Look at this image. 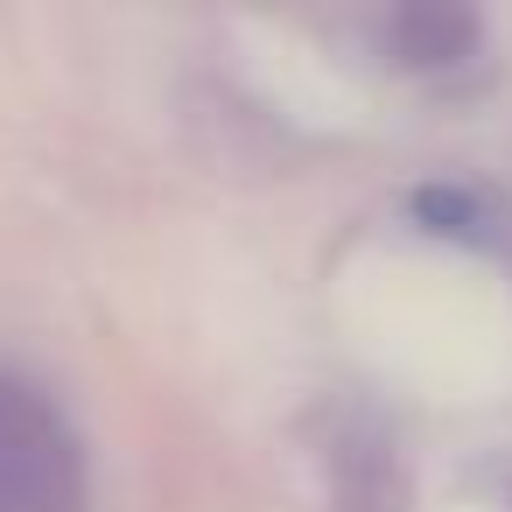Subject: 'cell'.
<instances>
[{"label": "cell", "instance_id": "6da1fadb", "mask_svg": "<svg viewBox=\"0 0 512 512\" xmlns=\"http://www.w3.org/2000/svg\"><path fill=\"white\" fill-rule=\"evenodd\" d=\"M0 512H85V456L64 414L0 372Z\"/></svg>", "mask_w": 512, "mask_h": 512}, {"label": "cell", "instance_id": "7a4b0ae2", "mask_svg": "<svg viewBox=\"0 0 512 512\" xmlns=\"http://www.w3.org/2000/svg\"><path fill=\"white\" fill-rule=\"evenodd\" d=\"M386 43H393V57L414 64V71L456 64V57L477 50V15H463V8H400V15L386 22Z\"/></svg>", "mask_w": 512, "mask_h": 512}, {"label": "cell", "instance_id": "3957f363", "mask_svg": "<svg viewBox=\"0 0 512 512\" xmlns=\"http://www.w3.org/2000/svg\"><path fill=\"white\" fill-rule=\"evenodd\" d=\"M414 218L428 225V232H449V239H484V204L470 197V190H456V183H428V190H414Z\"/></svg>", "mask_w": 512, "mask_h": 512}]
</instances>
